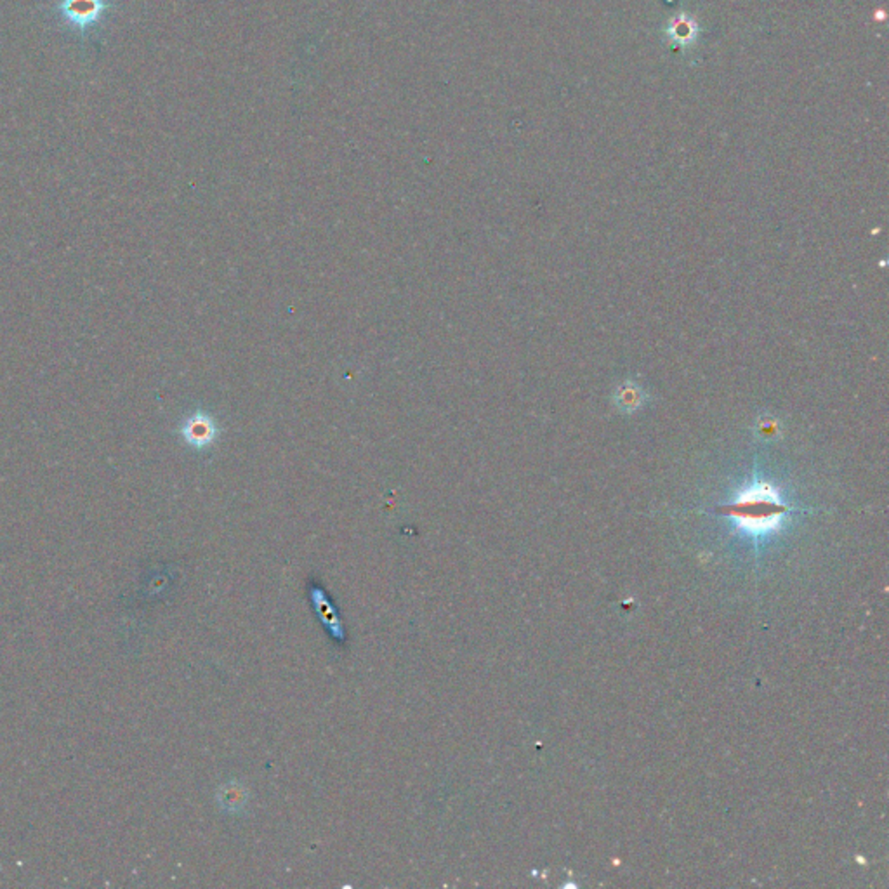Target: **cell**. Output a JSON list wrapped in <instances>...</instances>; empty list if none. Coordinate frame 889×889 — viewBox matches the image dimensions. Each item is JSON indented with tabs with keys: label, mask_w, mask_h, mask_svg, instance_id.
Returning <instances> with one entry per match:
<instances>
[{
	"label": "cell",
	"mask_w": 889,
	"mask_h": 889,
	"mask_svg": "<svg viewBox=\"0 0 889 889\" xmlns=\"http://www.w3.org/2000/svg\"><path fill=\"white\" fill-rule=\"evenodd\" d=\"M58 9L68 25L87 30L103 18L108 4L106 0H62Z\"/></svg>",
	"instance_id": "7a4b0ae2"
},
{
	"label": "cell",
	"mask_w": 889,
	"mask_h": 889,
	"mask_svg": "<svg viewBox=\"0 0 889 889\" xmlns=\"http://www.w3.org/2000/svg\"><path fill=\"white\" fill-rule=\"evenodd\" d=\"M728 511L744 530L754 536H766L780 525L787 508L773 490L760 486L744 494Z\"/></svg>",
	"instance_id": "6da1fadb"
}]
</instances>
